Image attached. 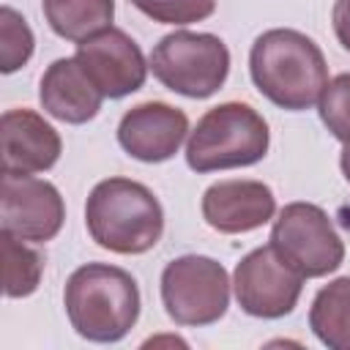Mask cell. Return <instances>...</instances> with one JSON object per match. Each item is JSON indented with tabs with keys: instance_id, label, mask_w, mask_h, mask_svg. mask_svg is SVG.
Here are the masks:
<instances>
[{
	"instance_id": "9c48e42d",
	"label": "cell",
	"mask_w": 350,
	"mask_h": 350,
	"mask_svg": "<svg viewBox=\"0 0 350 350\" xmlns=\"http://www.w3.org/2000/svg\"><path fill=\"white\" fill-rule=\"evenodd\" d=\"M66 221V202L55 183L33 175L3 172L0 186V224L5 232L30 241H52Z\"/></svg>"
},
{
	"instance_id": "277c9868",
	"label": "cell",
	"mask_w": 350,
	"mask_h": 350,
	"mask_svg": "<svg viewBox=\"0 0 350 350\" xmlns=\"http://www.w3.org/2000/svg\"><path fill=\"white\" fill-rule=\"evenodd\" d=\"M271 131L265 118L241 101H224L211 107L189 131L186 164L194 172H216L252 167L265 159Z\"/></svg>"
},
{
	"instance_id": "5bb4252c",
	"label": "cell",
	"mask_w": 350,
	"mask_h": 350,
	"mask_svg": "<svg viewBox=\"0 0 350 350\" xmlns=\"http://www.w3.org/2000/svg\"><path fill=\"white\" fill-rule=\"evenodd\" d=\"M38 101L44 112L52 115L55 120L82 126L98 115L104 96L82 71L77 57H57L46 66L41 77Z\"/></svg>"
},
{
	"instance_id": "e0dca14e",
	"label": "cell",
	"mask_w": 350,
	"mask_h": 350,
	"mask_svg": "<svg viewBox=\"0 0 350 350\" xmlns=\"http://www.w3.org/2000/svg\"><path fill=\"white\" fill-rule=\"evenodd\" d=\"M3 290L8 298H25L38 290L44 273V257L27 241L3 230Z\"/></svg>"
},
{
	"instance_id": "ffe728a7",
	"label": "cell",
	"mask_w": 350,
	"mask_h": 350,
	"mask_svg": "<svg viewBox=\"0 0 350 350\" xmlns=\"http://www.w3.org/2000/svg\"><path fill=\"white\" fill-rule=\"evenodd\" d=\"M145 16L161 25H191L202 22L216 11V0H129Z\"/></svg>"
},
{
	"instance_id": "52a82bcc",
	"label": "cell",
	"mask_w": 350,
	"mask_h": 350,
	"mask_svg": "<svg viewBox=\"0 0 350 350\" xmlns=\"http://www.w3.org/2000/svg\"><path fill=\"white\" fill-rule=\"evenodd\" d=\"M268 241L304 279L328 276L345 262V241L314 202H287L273 219Z\"/></svg>"
},
{
	"instance_id": "5b68a950",
	"label": "cell",
	"mask_w": 350,
	"mask_h": 350,
	"mask_svg": "<svg viewBox=\"0 0 350 350\" xmlns=\"http://www.w3.org/2000/svg\"><path fill=\"white\" fill-rule=\"evenodd\" d=\"M148 66L167 90L186 98H208L230 74V49L213 33L175 30L159 38Z\"/></svg>"
},
{
	"instance_id": "ba28073f",
	"label": "cell",
	"mask_w": 350,
	"mask_h": 350,
	"mask_svg": "<svg viewBox=\"0 0 350 350\" xmlns=\"http://www.w3.org/2000/svg\"><path fill=\"white\" fill-rule=\"evenodd\" d=\"M304 276L284 262L276 249L257 246L232 271V293L238 306L260 320H279L290 314L301 298Z\"/></svg>"
},
{
	"instance_id": "9a60e30c",
	"label": "cell",
	"mask_w": 350,
	"mask_h": 350,
	"mask_svg": "<svg viewBox=\"0 0 350 350\" xmlns=\"http://www.w3.org/2000/svg\"><path fill=\"white\" fill-rule=\"evenodd\" d=\"M44 19L55 36L66 41H85L115 19V0H41Z\"/></svg>"
},
{
	"instance_id": "7a4b0ae2",
	"label": "cell",
	"mask_w": 350,
	"mask_h": 350,
	"mask_svg": "<svg viewBox=\"0 0 350 350\" xmlns=\"http://www.w3.org/2000/svg\"><path fill=\"white\" fill-rule=\"evenodd\" d=\"M137 279L109 262L79 265L63 290V306L71 328L98 345L120 342L139 317Z\"/></svg>"
},
{
	"instance_id": "30bf717a",
	"label": "cell",
	"mask_w": 350,
	"mask_h": 350,
	"mask_svg": "<svg viewBox=\"0 0 350 350\" xmlns=\"http://www.w3.org/2000/svg\"><path fill=\"white\" fill-rule=\"evenodd\" d=\"M74 57L104 98H123L137 93L145 85L150 68L139 44L120 27H107L79 41Z\"/></svg>"
},
{
	"instance_id": "4fadbf2b",
	"label": "cell",
	"mask_w": 350,
	"mask_h": 350,
	"mask_svg": "<svg viewBox=\"0 0 350 350\" xmlns=\"http://www.w3.org/2000/svg\"><path fill=\"white\" fill-rule=\"evenodd\" d=\"M3 129V172L36 175L57 164L63 142L60 134L33 109H5Z\"/></svg>"
},
{
	"instance_id": "7c38bea8",
	"label": "cell",
	"mask_w": 350,
	"mask_h": 350,
	"mask_svg": "<svg viewBox=\"0 0 350 350\" xmlns=\"http://www.w3.org/2000/svg\"><path fill=\"white\" fill-rule=\"evenodd\" d=\"M276 216V197L268 183L249 178L219 180L202 194V219L211 230L241 235L260 230Z\"/></svg>"
},
{
	"instance_id": "7402d4cb",
	"label": "cell",
	"mask_w": 350,
	"mask_h": 350,
	"mask_svg": "<svg viewBox=\"0 0 350 350\" xmlns=\"http://www.w3.org/2000/svg\"><path fill=\"white\" fill-rule=\"evenodd\" d=\"M339 167H342L345 180L350 183V145H345V148H342V153H339Z\"/></svg>"
},
{
	"instance_id": "8992f818",
	"label": "cell",
	"mask_w": 350,
	"mask_h": 350,
	"mask_svg": "<svg viewBox=\"0 0 350 350\" xmlns=\"http://www.w3.org/2000/svg\"><path fill=\"white\" fill-rule=\"evenodd\" d=\"M230 276L224 265L205 254H183L161 271V304L175 325H213L230 306Z\"/></svg>"
},
{
	"instance_id": "6da1fadb",
	"label": "cell",
	"mask_w": 350,
	"mask_h": 350,
	"mask_svg": "<svg viewBox=\"0 0 350 350\" xmlns=\"http://www.w3.org/2000/svg\"><path fill=\"white\" fill-rule=\"evenodd\" d=\"M254 88L276 107L304 112L314 107L328 85L323 49L301 30L273 27L254 38L249 52Z\"/></svg>"
},
{
	"instance_id": "ac0fdd59",
	"label": "cell",
	"mask_w": 350,
	"mask_h": 350,
	"mask_svg": "<svg viewBox=\"0 0 350 350\" xmlns=\"http://www.w3.org/2000/svg\"><path fill=\"white\" fill-rule=\"evenodd\" d=\"M33 49H36V38L25 16L11 5H3L0 8V71L14 74L33 57Z\"/></svg>"
},
{
	"instance_id": "8fae6325",
	"label": "cell",
	"mask_w": 350,
	"mask_h": 350,
	"mask_svg": "<svg viewBox=\"0 0 350 350\" xmlns=\"http://www.w3.org/2000/svg\"><path fill=\"white\" fill-rule=\"evenodd\" d=\"M189 134V118L183 109L164 101H145L131 107L118 123L120 148L145 164L167 161L178 153Z\"/></svg>"
},
{
	"instance_id": "3957f363",
	"label": "cell",
	"mask_w": 350,
	"mask_h": 350,
	"mask_svg": "<svg viewBox=\"0 0 350 350\" xmlns=\"http://www.w3.org/2000/svg\"><path fill=\"white\" fill-rule=\"evenodd\" d=\"M85 227L107 252L142 254L161 241L164 211L145 183L131 178H104L88 194Z\"/></svg>"
},
{
	"instance_id": "d6986e66",
	"label": "cell",
	"mask_w": 350,
	"mask_h": 350,
	"mask_svg": "<svg viewBox=\"0 0 350 350\" xmlns=\"http://www.w3.org/2000/svg\"><path fill=\"white\" fill-rule=\"evenodd\" d=\"M317 109H320L323 126L342 145H350V74H339L328 79L317 101Z\"/></svg>"
},
{
	"instance_id": "2e32d148",
	"label": "cell",
	"mask_w": 350,
	"mask_h": 350,
	"mask_svg": "<svg viewBox=\"0 0 350 350\" xmlns=\"http://www.w3.org/2000/svg\"><path fill=\"white\" fill-rule=\"evenodd\" d=\"M309 328L328 350H350V276L317 290L309 306Z\"/></svg>"
},
{
	"instance_id": "44dd1931",
	"label": "cell",
	"mask_w": 350,
	"mask_h": 350,
	"mask_svg": "<svg viewBox=\"0 0 350 350\" xmlns=\"http://www.w3.org/2000/svg\"><path fill=\"white\" fill-rule=\"evenodd\" d=\"M331 25H334L336 41L350 52V0H336V3H334Z\"/></svg>"
}]
</instances>
